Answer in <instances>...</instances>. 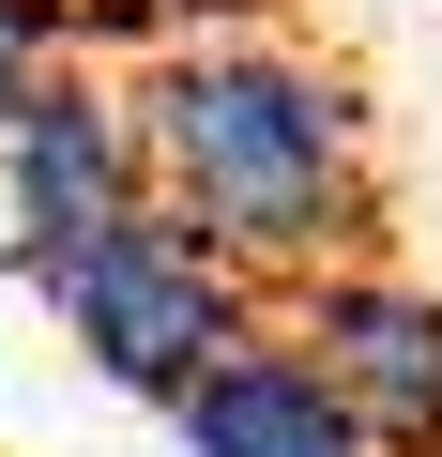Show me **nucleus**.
I'll return each instance as SVG.
<instances>
[{"mask_svg":"<svg viewBox=\"0 0 442 457\" xmlns=\"http://www.w3.org/2000/svg\"><path fill=\"white\" fill-rule=\"evenodd\" d=\"M77 62V31H62V0H0V107H31L46 77Z\"/></svg>","mask_w":442,"mask_h":457,"instance_id":"obj_6","label":"nucleus"},{"mask_svg":"<svg viewBox=\"0 0 442 457\" xmlns=\"http://www.w3.org/2000/svg\"><path fill=\"white\" fill-rule=\"evenodd\" d=\"M122 92H138L153 198H183L260 290L381 245V107L351 92V62H321L290 31H183Z\"/></svg>","mask_w":442,"mask_h":457,"instance_id":"obj_1","label":"nucleus"},{"mask_svg":"<svg viewBox=\"0 0 442 457\" xmlns=\"http://www.w3.org/2000/svg\"><path fill=\"white\" fill-rule=\"evenodd\" d=\"M153 411H168V442H183V457H366L351 396L321 381V351H305L275 305H260L229 351H198Z\"/></svg>","mask_w":442,"mask_h":457,"instance_id":"obj_5","label":"nucleus"},{"mask_svg":"<svg viewBox=\"0 0 442 457\" xmlns=\"http://www.w3.org/2000/svg\"><path fill=\"white\" fill-rule=\"evenodd\" d=\"M31 290H46V320L77 336V366H92L107 396H168L198 351H229V336L275 305L183 198H122L107 228H77L62 260H31Z\"/></svg>","mask_w":442,"mask_h":457,"instance_id":"obj_2","label":"nucleus"},{"mask_svg":"<svg viewBox=\"0 0 442 457\" xmlns=\"http://www.w3.org/2000/svg\"><path fill=\"white\" fill-rule=\"evenodd\" d=\"M275 320L321 351V381L351 396L366 457H442V290H427L412 260H381V245L305 260V275L275 290Z\"/></svg>","mask_w":442,"mask_h":457,"instance_id":"obj_3","label":"nucleus"},{"mask_svg":"<svg viewBox=\"0 0 442 457\" xmlns=\"http://www.w3.org/2000/svg\"><path fill=\"white\" fill-rule=\"evenodd\" d=\"M122 198H153V153H138V92L122 77H46L31 107H0V213H16V275L62 260L77 228H107Z\"/></svg>","mask_w":442,"mask_h":457,"instance_id":"obj_4","label":"nucleus"}]
</instances>
